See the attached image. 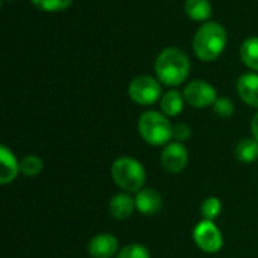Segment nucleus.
Returning <instances> with one entry per match:
<instances>
[{
    "instance_id": "obj_6",
    "label": "nucleus",
    "mask_w": 258,
    "mask_h": 258,
    "mask_svg": "<svg viewBox=\"0 0 258 258\" xmlns=\"http://www.w3.org/2000/svg\"><path fill=\"white\" fill-rule=\"evenodd\" d=\"M194 242L206 254L219 252L224 246V237L221 230L213 221L203 219L194 230Z\"/></svg>"
},
{
    "instance_id": "obj_3",
    "label": "nucleus",
    "mask_w": 258,
    "mask_h": 258,
    "mask_svg": "<svg viewBox=\"0 0 258 258\" xmlns=\"http://www.w3.org/2000/svg\"><path fill=\"white\" fill-rule=\"evenodd\" d=\"M113 183L127 194H138L144 189L147 181V171L144 165L133 157H118L110 168Z\"/></svg>"
},
{
    "instance_id": "obj_18",
    "label": "nucleus",
    "mask_w": 258,
    "mask_h": 258,
    "mask_svg": "<svg viewBox=\"0 0 258 258\" xmlns=\"http://www.w3.org/2000/svg\"><path fill=\"white\" fill-rule=\"evenodd\" d=\"M42 168H44V162L39 156L29 154L20 160V174H23L24 177H29V178L36 177L41 174Z\"/></svg>"
},
{
    "instance_id": "obj_11",
    "label": "nucleus",
    "mask_w": 258,
    "mask_h": 258,
    "mask_svg": "<svg viewBox=\"0 0 258 258\" xmlns=\"http://www.w3.org/2000/svg\"><path fill=\"white\" fill-rule=\"evenodd\" d=\"M20 174V160H17L15 154L9 147H0V183L3 186L12 183Z\"/></svg>"
},
{
    "instance_id": "obj_5",
    "label": "nucleus",
    "mask_w": 258,
    "mask_h": 258,
    "mask_svg": "<svg viewBox=\"0 0 258 258\" xmlns=\"http://www.w3.org/2000/svg\"><path fill=\"white\" fill-rule=\"evenodd\" d=\"M128 97L141 106H151L162 97L160 82L151 76H138L128 85Z\"/></svg>"
},
{
    "instance_id": "obj_16",
    "label": "nucleus",
    "mask_w": 258,
    "mask_h": 258,
    "mask_svg": "<svg viewBox=\"0 0 258 258\" xmlns=\"http://www.w3.org/2000/svg\"><path fill=\"white\" fill-rule=\"evenodd\" d=\"M184 11L190 20L207 21L212 15V3L209 0H186Z\"/></svg>"
},
{
    "instance_id": "obj_22",
    "label": "nucleus",
    "mask_w": 258,
    "mask_h": 258,
    "mask_svg": "<svg viewBox=\"0 0 258 258\" xmlns=\"http://www.w3.org/2000/svg\"><path fill=\"white\" fill-rule=\"evenodd\" d=\"M212 107H213V112L221 118H230V116H233V113L236 110L234 103L227 97H218V100L215 101V104Z\"/></svg>"
},
{
    "instance_id": "obj_24",
    "label": "nucleus",
    "mask_w": 258,
    "mask_h": 258,
    "mask_svg": "<svg viewBox=\"0 0 258 258\" xmlns=\"http://www.w3.org/2000/svg\"><path fill=\"white\" fill-rule=\"evenodd\" d=\"M251 133H252V138H255L258 141V112L251 121Z\"/></svg>"
},
{
    "instance_id": "obj_4",
    "label": "nucleus",
    "mask_w": 258,
    "mask_h": 258,
    "mask_svg": "<svg viewBox=\"0 0 258 258\" xmlns=\"http://www.w3.org/2000/svg\"><path fill=\"white\" fill-rule=\"evenodd\" d=\"M138 130L141 138L153 147L168 145L172 138V124L168 116L156 110L144 112L139 116Z\"/></svg>"
},
{
    "instance_id": "obj_25",
    "label": "nucleus",
    "mask_w": 258,
    "mask_h": 258,
    "mask_svg": "<svg viewBox=\"0 0 258 258\" xmlns=\"http://www.w3.org/2000/svg\"><path fill=\"white\" fill-rule=\"evenodd\" d=\"M3 3H6V2H14V0H2Z\"/></svg>"
},
{
    "instance_id": "obj_1",
    "label": "nucleus",
    "mask_w": 258,
    "mask_h": 258,
    "mask_svg": "<svg viewBox=\"0 0 258 258\" xmlns=\"http://www.w3.org/2000/svg\"><path fill=\"white\" fill-rule=\"evenodd\" d=\"M190 71V62L184 51L177 47L165 48L154 62V73L157 80L166 86L181 85Z\"/></svg>"
},
{
    "instance_id": "obj_10",
    "label": "nucleus",
    "mask_w": 258,
    "mask_h": 258,
    "mask_svg": "<svg viewBox=\"0 0 258 258\" xmlns=\"http://www.w3.org/2000/svg\"><path fill=\"white\" fill-rule=\"evenodd\" d=\"M135 203H136V210L141 215L151 216V215H156L162 210L163 198L157 190L150 189V187H144L136 194Z\"/></svg>"
},
{
    "instance_id": "obj_20",
    "label": "nucleus",
    "mask_w": 258,
    "mask_h": 258,
    "mask_svg": "<svg viewBox=\"0 0 258 258\" xmlns=\"http://www.w3.org/2000/svg\"><path fill=\"white\" fill-rule=\"evenodd\" d=\"M35 8L44 12H60L73 5V0H30Z\"/></svg>"
},
{
    "instance_id": "obj_12",
    "label": "nucleus",
    "mask_w": 258,
    "mask_h": 258,
    "mask_svg": "<svg viewBox=\"0 0 258 258\" xmlns=\"http://www.w3.org/2000/svg\"><path fill=\"white\" fill-rule=\"evenodd\" d=\"M237 94L243 103L251 107H258V74L246 73L237 79Z\"/></svg>"
},
{
    "instance_id": "obj_8",
    "label": "nucleus",
    "mask_w": 258,
    "mask_h": 258,
    "mask_svg": "<svg viewBox=\"0 0 258 258\" xmlns=\"http://www.w3.org/2000/svg\"><path fill=\"white\" fill-rule=\"evenodd\" d=\"M160 162L168 174H180L189 162V153L181 142H169L160 154Z\"/></svg>"
},
{
    "instance_id": "obj_7",
    "label": "nucleus",
    "mask_w": 258,
    "mask_h": 258,
    "mask_svg": "<svg viewBox=\"0 0 258 258\" xmlns=\"http://www.w3.org/2000/svg\"><path fill=\"white\" fill-rule=\"evenodd\" d=\"M184 100L189 106L197 109H204L213 106L218 100L216 89L206 80H194L183 91Z\"/></svg>"
},
{
    "instance_id": "obj_19",
    "label": "nucleus",
    "mask_w": 258,
    "mask_h": 258,
    "mask_svg": "<svg viewBox=\"0 0 258 258\" xmlns=\"http://www.w3.org/2000/svg\"><path fill=\"white\" fill-rule=\"evenodd\" d=\"M222 212V204L216 197H209L201 204V216L206 221H215Z\"/></svg>"
},
{
    "instance_id": "obj_15",
    "label": "nucleus",
    "mask_w": 258,
    "mask_h": 258,
    "mask_svg": "<svg viewBox=\"0 0 258 258\" xmlns=\"http://www.w3.org/2000/svg\"><path fill=\"white\" fill-rule=\"evenodd\" d=\"M236 159L240 163L249 165L258 159V141L255 138H245L236 147Z\"/></svg>"
},
{
    "instance_id": "obj_21",
    "label": "nucleus",
    "mask_w": 258,
    "mask_h": 258,
    "mask_svg": "<svg viewBox=\"0 0 258 258\" xmlns=\"http://www.w3.org/2000/svg\"><path fill=\"white\" fill-rule=\"evenodd\" d=\"M116 258H151V254L145 245L141 243H128L119 249Z\"/></svg>"
},
{
    "instance_id": "obj_9",
    "label": "nucleus",
    "mask_w": 258,
    "mask_h": 258,
    "mask_svg": "<svg viewBox=\"0 0 258 258\" xmlns=\"http://www.w3.org/2000/svg\"><path fill=\"white\" fill-rule=\"evenodd\" d=\"M119 243L118 239L110 233H101L91 239L88 245V252L92 258H112L118 254Z\"/></svg>"
},
{
    "instance_id": "obj_2",
    "label": "nucleus",
    "mask_w": 258,
    "mask_h": 258,
    "mask_svg": "<svg viewBox=\"0 0 258 258\" xmlns=\"http://www.w3.org/2000/svg\"><path fill=\"white\" fill-rule=\"evenodd\" d=\"M228 35L221 23H204L194 36V51L198 59L204 62L216 60L225 50Z\"/></svg>"
},
{
    "instance_id": "obj_23",
    "label": "nucleus",
    "mask_w": 258,
    "mask_h": 258,
    "mask_svg": "<svg viewBox=\"0 0 258 258\" xmlns=\"http://www.w3.org/2000/svg\"><path fill=\"white\" fill-rule=\"evenodd\" d=\"M192 135V128L186 124V122H178L175 125H172V138L177 141V142H186L189 141Z\"/></svg>"
},
{
    "instance_id": "obj_13",
    "label": "nucleus",
    "mask_w": 258,
    "mask_h": 258,
    "mask_svg": "<svg viewBox=\"0 0 258 258\" xmlns=\"http://www.w3.org/2000/svg\"><path fill=\"white\" fill-rule=\"evenodd\" d=\"M135 210H136L135 198L127 192L116 194L109 203V213L116 221H125L132 218Z\"/></svg>"
},
{
    "instance_id": "obj_14",
    "label": "nucleus",
    "mask_w": 258,
    "mask_h": 258,
    "mask_svg": "<svg viewBox=\"0 0 258 258\" xmlns=\"http://www.w3.org/2000/svg\"><path fill=\"white\" fill-rule=\"evenodd\" d=\"M184 95L175 89H171L168 91L166 94L162 95V100H160V109H162V113H165L168 118L169 116H177L181 113L183 107H184Z\"/></svg>"
},
{
    "instance_id": "obj_17",
    "label": "nucleus",
    "mask_w": 258,
    "mask_h": 258,
    "mask_svg": "<svg viewBox=\"0 0 258 258\" xmlns=\"http://www.w3.org/2000/svg\"><path fill=\"white\" fill-rule=\"evenodd\" d=\"M240 57L248 68L258 71V36H251L243 41L240 47Z\"/></svg>"
}]
</instances>
